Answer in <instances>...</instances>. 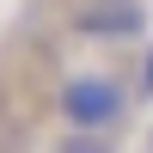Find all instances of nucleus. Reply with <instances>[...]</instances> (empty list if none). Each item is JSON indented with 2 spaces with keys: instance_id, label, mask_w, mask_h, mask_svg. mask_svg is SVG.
<instances>
[{
  "instance_id": "f257e3e1",
  "label": "nucleus",
  "mask_w": 153,
  "mask_h": 153,
  "mask_svg": "<svg viewBox=\"0 0 153 153\" xmlns=\"http://www.w3.org/2000/svg\"><path fill=\"white\" fill-rule=\"evenodd\" d=\"M55 117L68 123L74 135H110L123 117H129V86L104 68H80L55 86Z\"/></svg>"
},
{
  "instance_id": "f03ea898",
  "label": "nucleus",
  "mask_w": 153,
  "mask_h": 153,
  "mask_svg": "<svg viewBox=\"0 0 153 153\" xmlns=\"http://www.w3.org/2000/svg\"><path fill=\"white\" fill-rule=\"evenodd\" d=\"M68 25L92 43H135L147 31V6L141 0H80L68 12Z\"/></svg>"
},
{
  "instance_id": "7ed1b4c3",
  "label": "nucleus",
  "mask_w": 153,
  "mask_h": 153,
  "mask_svg": "<svg viewBox=\"0 0 153 153\" xmlns=\"http://www.w3.org/2000/svg\"><path fill=\"white\" fill-rule=\"evenodd\" d=\"M55 153H117V147H110V135H61V141H55Z\"/></svg>"
},
{
  "instance_id": "20e7f679",
  "label": "nucleus",
  "mask_w": 153,
  "mask_h": 153,
  "mask_svg": "<svg viewBox=\"0 0 153 153\" xmlns=\"http://www.w3.org/2000/svg\"><path fill=\"white\" fill-rule=\"evenodd\" d=\"M141 92L153 98V43H147V61H141Z\"/></svg>"
}]
</instances>
